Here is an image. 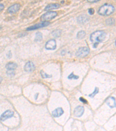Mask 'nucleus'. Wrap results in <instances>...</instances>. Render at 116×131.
Returning <instances> with one entry per match:
<instances>
[{"mask_svg":"<svg viewBox=\"0 0 116 131\" xmlns=\"http://www.w3.org/2000/svg\"><path fill=\"white\" fill-rule=\"evenodd\" d=\"M106 37V33L103 30H97L90 36V40L92 43L93 48H96L99 43L103 41Z\"/></svg>","mask_w":116,"mask_h":131,"instance_id":"f257e3e1","label":"nucleus"},{"mask_svg":"<svg viewBox=\"0 0 116 131\" xmlns=\"http://www.w3.org/2000/svg\"><path fill=\"white\" fill-rule=\"evenodd\" d=\"M114 11V7L110 4H105L99 8L98 13L102 16H108Z\"/></svg>","mask_w":116,"mask_h":131,"instance_id":"f03ea898","label":"nucleus"},{"mask_svg":"<svg viewBox=\"0 0 116 131\" xmlns=\"http://www.w3.org/2000/svg\"><path fill=\"white\" fill-rule=\"evenodd\" d=\"M57 14L58 13L55 11H49L41 16V20L43 22H48V20L55 18L57 16Z\"/></svg>","mask_w":116,"mask_h":131,"instance_id":"7ed1b4c3","label":"nucleus"},{"mask_svg":"<svg viewBox=\"0 0 116 131\" xmlns=\"http://www.w3.org/2000/svg\"><path fill=\"white\" fill-rule=\"evenodd\" d=\"M89 49L88 47H80L77 51L76 55L78 57H85L89 53Z\"/></svg>","mask_w":116,"mask_h":131,"instance_id":"20e7f679","label":"nucleus"},{"mask_svg":"<svg viewBox=\"0 0 116 131\" xmlns=\"http://www.w3.org/2000/svg\"><path fill=\"white\" fill-rule=\"evenodd\" d=\"M50 24L49 22H43L42 23L36 24L35 25L30 26L26 29L27 30H34L38 29L39 28H44V27H46L48 26Z\"/></svg>","mask_w":116,"mask_h":131,"instance_id":"39448f33","label":"nucleus"},{"mask_svg":"<svg viewBox=\"0 0 116 131\" xmlns=\"http://www.w3.org/2000/svg\"><path fill=\"white\" fill-rule=\"evenodd\" d=\"M45 47L48 50H54L56 48V41L54 39L49 40L46 43Z\"/></svg>","mask_w":116,"mask_h":131,"instance_id":"423d86ee","label":"nucleus"},{"mask_svg":"<svg viewBox=\"0 0 116 131\" xmlns=\"http://www.w3.org/2000/svg\"><path fill=\"white\" fill-rule=\"evenodd\" d=\"M14 115V112L10 110H7L1 114V121H4L12 117Z\"/></svg>","mask_w":116,"mask_h":131,"instance_id":"0eeeda50","label":"nucleus"},{"mask_svg":"<svg viewBox=\"0 0 116 131\" xmlns=\"http://www.w3.org/2000/svg\"><path fill=\"white\" fill-rule=\"evenodd\" d=\"M35 65H34V63L31 61H28L25 64V67H24V70L26 72H33V71L35 70Z\"/></svg>","mask_w":116,"mask_h":131,"instance_id":"6e6552de","label":"nucleus"},{"mask_svg":"<svg viewBox=\"0 0 116 131\" xmlns=\"http://www.w3.org/2000/svg\"><path fill=\"white\" fill-rule=\"evenodd\" d=\"M84 108L82 106L79 105L77 106L75 108L74 111V114L76 117H80L84 114Z\"/></svg>","mask_w":116,"mask_h":131,"instance_id":"1a4fd4ad","label":"nucleus"},{"mask_svg":"<svg viewBox=\"0 0 116 131\" xmlns=\"http://www.w3.org/2000/svg\"><path fill=\"white\" fill-rule=\"evenodd\" d=\"M106 103L107 104V105L111 108H115L116 107V100L114 97H108L106 100Z\"/></svg>","mask_w":116,"mask_h":131,"instance_id":"9d476101","label":"nucleus"},{"mask_svg":"<svg viewBox=\"0 0 116 131\" xmlns=\"http://www.w3.org/2000/svg\"><path fill=\"white\" fill-rule=\"evenodd\" d=\"M64 113V111L62 109V108L59 107V108H56L55 110H54L52 111V116L54 117H55V118H57V117H59L62 115V114Z\"/></svg>","mask_w":116,"mask_h":131,"instance_id":"9b49d317","label":"nucleus"},{"mask_svg":"<svg viewBox=\"0 0 116 131\" xmlns=\"http://www.w3.org/2000/svg\"><path fill=\"white\" fill-rule=\"evenodd\" d=\"M20 8V4H13V5L10 6V7H9L8 9V12L10 13H13L17 12L18 10H19Z\"/></svg>","mask_w":116,"mask_h":131,"instance_id":"f8f14e48","label":"nucleus"},{"mask_svg":"<svg viewBox=\"0 0 116 131\" xmlns=\"http://www.w3.org/2000/svg\"><path fill=\"white\" fill-rule=\"evenodd\" d=\"M17 68V64L15 62H9L6 65V68L9 71H14Z\"/></svg>","mask_w":116,"mask_h":131,"instance_id":"ddd939ff","label":"nucleus"},{"mask_svg":"<svg viewBox=\"0 0 116 131\" xmlns=\"http://www.w3.org/2000/svg\"><path fill=\"white\" fill-rule=\"evenodd\" d=\"M89 18L87 15H81L77 18V21L80 23H84L88 20Z\"/></svg>","mask_w":116,"mask_h":131,"instance_id":"4468645a","label":"nucleus"},{"mask_svg":"<svg viewBox=\"0 0 116 131\" xmlns=\"http://www.w3.org/2000/svg\"><path fill=\"white\" fill-rule=\"evenodd\" d=\"M60 7V5L58 4H51L48 5L45 8L44 10H53V9H57Z\"/></svg>","mask_w":116,"mask_h":131,"instance_id":"2eb2a0df","label":"nucleus"},{"mask_svg":"<svg viewBox=\"0 0 116 131\" xmlns=\"http://www.w3.org/2000/svg\"><path fill=\"white\" fill-rule=\"evenodd\" d=\"M43 40V34L41 32H37L36 33V37L34 39V41L36 42L40 41Z\"/></svg>","mask_w":116,"mask_h":131,"instance_id":"dca6fc26","label":"nucleus"},{"mask_svg":"<svg viewBox=\"0 0 116 131\" xmlns=\"http://www.w3.org/2000/svg\"><path fill=\"white\" fill-rule=\"evenodd\" d=\"M40 75H41V77L44 78V79H46V78H51V77H52V75L47 74L46 72H45L43 70H41L40 71Z\"/></svg>","mask_w":116,"mask_h":131,"instance_id":"f3484780","label":"nucleus"},{"mask_svg":"<svg viewBox=\"0 0 116 131\" xmlns=\"http://www.w3.org/2000/svg\"><path fill=\"white\" fill-rule=\"evenodd\" d=\"M62 34V31L59 29L55 30L54 31H52V35L55 37H60Z\"/></svg>","mask_w":116,"mask_h":131,"instance_id":"a211bd4d","label":"nucleus"},{"mask_svg":"<svg viewBox=\"0 0 116 131\" xmlns=\"http://www.w3.org/2000/svg\"><path fill=\"white\" fill-rule=\"evenodd\" d=\"M86 35V33L85 31L83 30H81L78 31L77 34V37L78 39H83L84 37H85Z\"/></svg>","mask_w":116,"mask_h":131,"instance_id":"6ab92c4d","label":"nucleus"},{"mask_svg":"<svg viewBox=\"0 0 116 131\" xmlns=\"http://www.w3.org/2000/svg\"><path fill=\"white\" fill-rule=\"evenodd\" d=\"M98 93H99V88L98 87H95V88L94 91H93L91 94H89V97H90L91 98H93Z\"/></svg>","mask_w":116,"mask_h":131,"instance_id":"aec40b11","label":"nucleus"},{"mask_svg":"<svg viewBox=\"0 0 116 131\" xmlns=\"http://www.w3.org/2000/svg\"><path fill=\"white\" fill-rule=\"evenodd\" d=\"M67 78H68L69 79H78V78H79V76H77V75H75L73 72H72V73H71L69 75Z\"/></svg>","mask_w":116,"mask_h":131,"instance_id":"412c9836","label":"nucleus"},{"mask_svg":"<svg viewBox=\"0 0 116 131\" xmlns=\"http://www.w3.org/2000/svg\"><path fill=\"white\" fill-rule=\"evenodd\" d=\"M106 23L107 25H111L114 23V20L113 19H112V18H110V19H107L106 21Z\"/></svg>","mask_w":116,"mask_h":131,"instance_id":"4be33fe9","label":"nucleus"},{"mask_svg":"<svg viewBox=\"0 0 116 131\" xmlns=\"http://www.w3.org/2000/svg\"><path fill=\"white\" fill-rule=\"evenodd\" d=\"M7 73L9 76H10V77H12V76H14L15 74L14 71H9V70L7 71Z\"/></svg>","mask_w":116,"mask_h":131,"instance_id":"5701e85b","label":"nucleus"},{"mask_svg":"<svg viewBox=\"0 0 116 131\" xmlns=\"http://www.w3.org/2000/svg\"><path fill=\"white\" fill-rule=\"evenodd\" d=\"M79 100L80 101L82 102V103H84V104H87V103H88V101H87V100H85V99H84L83 97H80L79 99Z\"/></svg>","mask_w":116,"mask_h":131,"instance_id":"b1692460","label":"nucleus"},{"mask_svg":"<svg viewBox=\"0 0 116 131\" xmlns=\"http://www.w3.org/2000/svg\"><path fill=\"white\" fill-rule=\"evenodd\" d=\"M95 12V10L93 8H90L88 10V13H89L90 15H93Z\"/></svg>","mask_w":116,"mask_h":131,"instance_id":"393cba45","label":"nucleus"},{"mask_svg":"<svg viewBox=\"0 0 116 131\" xmlns=\"http://www.w3.org/2000/svg\"><path fill=\"white\" fill-rule=\"evenodd\" d=\"M0 6H1V9H0V10H1H1H4V5H3V4H0Z\"/></svg>","mask_w":116,"mask_h":131,"instance_id":"a878e982","label":"nucleus"},{"mask_svg":"<svg viewBox=\"0 0 116 131\" xmlns=\"http://www.w3.org/2000/svg\"><path fill=\"white\" fill-rule=\"evenodd\" d=\"M38 95H39V94H38V93H36V95L34 96V98H35V99H36V100H37V99H38Z\"/></svg>","mask_w":116,"mask_h":131,"instance_id":"bb28decb","label":"nucleus"},{"mask_svg":"<svg viewBox=\"0 0 116 131\" xmlns=\"http://www.w3.org/2000/svg\"><path fill=\"white\" fill-rule=\"evenodd\" d=\"M115 44H116V42H115Z\"/></svg>","mask_w":116,"mask_h":131,"instance_id":"cd10ccee","label":"nucleus"}]
</instances>
